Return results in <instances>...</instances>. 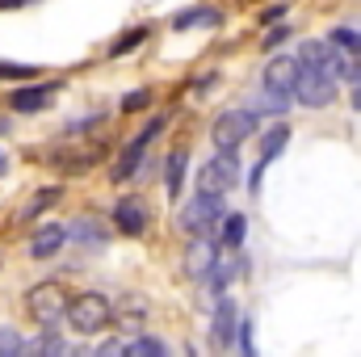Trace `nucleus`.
<instances>
[{"label":"nucleus","instance_id":"nucleus-1","mask_svg":"<svg viewBox=\"0 0 361 357\" xmlns=\"http://www.w3.org/2000/svg\"><path fill=\"white\" fill-rule=\"evenodd\" d=\"M63 320H68L72 332H80V337L105 332V328L114 324V303H109L105 294H97V290H85V294H76V298L68 303V315H63Z\"/></svg>","mask_w":361,"mask_h":357},{"label":"nucleus","instance_id":"nucleus-2","mask_svg":"<svg viewBox=\"0 0 361 357\" xmlns=\"http://www.w3.org/2000/svg\"><path fill=\"white\" fill-rule=\"evenodd\" d=\"M68 290L59 286V282H38V286H30V294H25V311H30V320L34 324H42V328H51V324H59L63 315H68Z\"/></svg>","mask_w":361,"mask_h":357},{"label":"nucleus","instance_id":"nucleus-3","mask_svg":"<svg viewBox=\"0 0 361 357\" xmlns=\"http://www.w3.org/2000/svg\"><path fill=\"white\" fill-rule=\"evenodd\" d=\"M252 131H257L252 109H223V114L214 118V126H210V139H214V147H219L223 156H235V147H240Z\"/></svg>","mask_w":361,"mask_h":357},{"label":"nucleus","instance_id":"nucleus-4","mask_svg":"<svg viewBox=\"0 0 361 357\" xmlns=\"http://www.w3.org/2000/svg\"><path fill=\"white\" fill-rule=\"evenodd\" d=\"M223 219V198H210V193H193L185 206H180V214H177V227L185 231V236H206L214 223Z\"/></svg>","mask_w":361,"mask_h":357},{"label":"nucleus","instance_id":"nucleus-5","mask_svg":"<svg viewBox=\"0 0 361 357\" xmlns=\"http://www.w3.org/2000/svg\"><path fill=\"white\" fill-rule=\"evenodd\" d=\"M164 126H169V118H152V122H147V126H143V131H139V135H135V139L122 147V156H118V160H114V169H109L114 185H122V181H130L135 173H139V164H143V152L152 147V139H156Z\"/></svg>","mask_w":361,"mask_h":357},{"label":"nucleus","instance_id":"nucleus-6","mask_svg":"<svg viewBox=\"0 0 361 357\" xmlns=\"http://www.w3.org/2000/svg\"><path fill=\"white\" fill-rule=\"evenodd\" d=\"M235 181H240V160L219 152L214 160H206V164L197 169V193L223 198V193H231V189H235Z\"/></svg>","mask_w":361,"mask_h":357},{"label":"nucleus","instance_id":"nucleus-7","mask_svg":"<svg viewBox=\"0 0 361 357\" xmlns=\"http://www.w3.org/2000/svg\"><path fill=\"white\" fill-rule=\"evenodd\" d=\"M294 97H298L302 105H311V109H324V105H332V97H336V80H332L328 72H319V68H298Z\"/></svg>","mask_w":361,"mask_h":357},{"label":"nucleus","instance_id":"nucleus-8","mask_svg":"<svg viewBox=\"0 0 361 357\" xmlns=\"http://www.w3.org/2000/svg\"><path fill=\"white\" fill-rule=\"evenodd\" d=\"M147 223H152V210H147V202H143L139 193L118 198V206H114V227H118L122 236H143Z\"/></svg>","mask_w":361,"mask_h":357},{"label":"nucleus","instance_id":"nucleus-9","mask_svg":"<svg viewBox=\"0 0 361 357\" xmlns=\"http://www.w3.org/2000/svg\"><path fill=\"white\" fill-rule=\"evenodd\" d=\"M294 80H298V59L294 55H273L269 63H265V80H261L265 89L294 97Z\"/></svg>","mask_w":361,"mask_h":357},{"label":"nucleus","instance_id":"nucleus-10","mask_svg":"<svg viewBox=\"0 0 361 357\" xmlns=\"http://www.w3.org/2000/svg\"><path fill=\"white\" fill-rule=\"evenodd\" d=\"M290 143V126H273L269 135H265V143H261V160H257V169H252V177H248V189L257 193L261 189V181H265V169H269L273 160L281 156V147Z\"/></svg>","mask_w":361,"mask_h":357},{"label":"nucleus","instance_id":"nucleus-11","mask_svg":"<svg viewBox=\"0 0 361 357\" xmlns=\"http://www.w3.org/2000/svg\"><path fill=\"white\" fill-rule=\"evenodd\" d=\"M63 240H68V227H63V223H42V227L30 236V257H34V261H47V257H55V253L63 248Z\"/></svg>","mask_w":361,"mask_h":357},{"label":"nucleus","instance_id":"nucleus-12","mask_svg":"<svg viewBox=\"0 0 361 357\" xmlns=\"http://www.w3.org/2000/svg\"><path fill=\"white\" fill-rule=\"evenodd\" d=\"M235 332H240V311H235L231 298H219V307H214V345L219 349H231L235 345Z\"/></svg>","mask_w":361,"mask_h":357},{"label":"nucleus","instance_id":"nucleus-13","mask_svg":"<svg viewBox=\"0 0 361 357\" xmlns=\"http://www.w3.org/2000/svg\"><path fill=\"white\" fill-rule=\"evenodd\" d=\"M59 85H25V89H13L8 97V105L17 109V114H34V109H47L51 105V97H55Z\"/></svg>","mask_w":361,"mask_h":357},{"label":"nucleus","instance_id":"nucleus-14","mask_svg":"<svg viewBox=\"0 0 361 357\" xmlns=\"http://www.w3.org/2000/svg\"><path fill=\"white\" fill-rule=\"evenodd\" d=\"M214 261H219V253H214V244H210L206 236L189 240V248H185V269H189L193 277H210Z\"/></svg>","mask_w":361,"mask_h":357},{"label":"nucleus","instance_id":"nucleus-15","mask_svg":"<svg viewBox=\"0 0 361 357\" xmlns=\"http://www.w3.org/2000/svg\"><path fill=\"white\" fill-rule=\"evenodd\" d=\"M185 169H189V152H185V147H173V152H169V169H164L169 198H180V189H185Z\"/></svg>","mask_w":361,"mask_h":357},{"label":"nucleus","instance_id":"nucleus-16","mask_svg":"<svg viewBox=\"0 0 361 357\" xmlns=\"http://www.w3.org/2000/svg\"><path fill=\"white\" fill-rule=\"evenodd\" d=\"M219 8H210V4H197V8H180L177 17H173V30H193V25H219Z\"/></svg>","mask_w":361,"mask_h":357},{"label":"nucleus","instance_id":"nucleus-17","mask_svg":"<svg viewBox=\"0 0 361 357\" xmlns=\"http://www.w3.org/2000/svg\"><path fill=\"white\" fill-rule=\"evenodd\" d=\"M59 198H63V189H59V185H47V189H38V193H34V198L25 202L21 219H25V223H34V219H38V214H47V210H51V206H55Z\"/></svg>","mask_w":361,"mask_h":357},{"label":"nucleus","instance_id":"nucleus-18","mask_svg":"<svg viewBox=\"0 0 361 357\" xmlns=\"http://www.w3.org/2000/svg\"><path fill=\"white\" fill-rule=\"evenodd\" d=\"M290 101H294V97L273 92V89H265V85H261V89H257V97H252V109H257V114H286V109H290Z\"/></svg>","mask_w":361,"mask_h":357},{"label":"nucleus","instance_id":"nucleus-19","mask_svg":"<svg viewBox=\"0 0 361 357\" xmlns=\"http://www.w3.org/2000/svg\"><path fill=\"white\" fill-rule=\"evenodd\" d=\"M219 231H223V244H227V248H240L244 236H248V219H244V214H223V219H219Z\"/></svg>","mask_w":361,"mask_h":357},{"label":"nucleus","instance_id":"nucleus-20","mask_svg":"<svg viewBox=\"0 0 361 357\" xmlns=\"http://www.w3.org/2000/svg\"><path fill=\"white\" fill-rule=\"evenodd\" d=\"M328 42L332 47H341L349 59H361V30H349V25H336L332 34H328Z\"/></svg>","mask_w":361,"mask_h":357},{"label":"nucleus","instance_id":"nucleus-21","mask_svg":"<svg viewBox=\"0 0 361 357\" xmlns=\"http://www.w3.org/2000/svg\"><path fill=\"white\" fill-rule=\"evenodd\" d=\"M147 38V25H135V30H126V34H118L114 42H109V59H122L126 51H135L139 42Z\"/></svg>","mask_w":361,"mask_h":357},{"label":"nucleus","instance_id":"nucleus-22","mask_svg":"<svg viewBox=\"0 0 361 357\" xmlns=\"http://www.w3.org/2000/svg\"><path fill=\"white\" fill-rule=\"evenodd\" d=\"M126 357H169V345L160 337H139L126 345Z\"/></svg>","mask_w":361,"mask_h":357},{"label":"nucleus","instance_id":"nucleus-23","mask_svg":"<svg viewBox=\"0 0 361 357\" xmlns=\"http://www.w3.org/2000/svg\"><path fill=\"white\" fill-rule=\"evenodd\" d=\"M231 273H235V265H231V257H219V261H214V269H210V290H214L219 298H227Z\"/></svg>","mask_w":361,"mask_h":357},{"label":"nucleus","instance_id":"nucleus-24","mask_svg":"<svg viewBox=\"0 0 361 357\" xmlns=\"http://www.w3.org/2000/svg\"><path fill=\"white\" fill-rule=\"evenodd\" d=\"M143 315H147V303L143 298H126L122 303V324H139Z\"/></svg>","mask_w":361,"mask_h":357},{"label":"nucleus","instance_id":"nucleus-25","mask_svg":"<svg viewBox=\"0 0 361 357\" xmlns=\"http://www.w3.org/2000/svg\"><path fill=\"white\" fill-rule=\"evenodd\" d=\"M147 105H152V92H147V89H135V92H126V97H122V109H126V114L147 109Z\"/></svg>","mask_w":361,"mask_h":357},{"label":"nucleus","instance_id":"nucleus-26","mask_svg":"<svg viewBox=\"0 0 361 357\" xmlns=\"http://www.w3.org/2000/svg\"><path fill=\"white\" fill-rule=\"evenodd\" d=\"M21 353V337L13 328H0V357H17Z\"/></svg>","mask_w":361,"mask_h":357},{"label":"nucleus","instance_id":"nucleus-27","mask_svg":"<svg viewBox=\"0 0 361 357\" xmlns=\"http://www.w3.org/2000/svg\"><path fill=\"white\" fill-rule=\"evenodd\" d=\"M34 76V68H25V63H0V80H30Z\"/></svg>","mask_w":361,"mask_h":357},{"label":"nucleus","instance_id":"nucleus-28","mask_svg":"<svg viewBox=\"0 0 361 357\" xmlns=\"http://www.w3.org/2000/svg\"><path fill=\"white\" fill-rule=\"evenodd\" d=\"M235 341H240V353H244V357H257V345H252V324H248V320L240 324V332H235Z\"/></svg>","mask_w":361,"mask_h":357},{"label":"nucleus","instance_id":"nucleus-29","mask_svg":"<svg viewBox=\"0 0 361 357\" xmlns=\"http://www.w3.org/2000/svg\"><path fill=\"white\" fill-rule=\"evenodd\" d=\"M92 357H126V345H122V341H105Z\"/></svg>","mask_w":361,"mask_h":357},{"label":"nucleus","instance_id":"nucleus-30","mask_svg":"<svg viewBox=\"0 0 361 357\" xmlns=\"http://www.w3.org/2000/svg\"><path fill=\"white\" fill-rule=\"evenodd\" d=\"M286 34H290V25H273L269 34H265V47H277V42H281Z\"/></svg>","mask_w":361,"mask_h":357},{"label":"nucleus","instance_id":"nucleus-31","mask_svg":"<svg viewBox=\"0 0 361 357\" xmlns=\"http://www.w3.org/2000/svg\"><path fill=\"white\" fill-rule=\"evenodd\" d=\"M281 13H286V4H273V8H265V13H261V25H265V21H277Z\"/></svg>","mask_w":361,"mask_h":357},{"label":"nucleus","instance_id":"nucleus-32","mask_svg":"<svg viewBox=\"0 0 361 357\" xmlns=\"http://www.w3.org/2000/svg\"><path fill=\"white\" fill-rule=\"evenodd\" d=\"M21 4H30V0H0V8H21Z\"/></svg>","mask_w":361,"mask_h":357},{"label":"nucleus","instance_id":"nucleus-33","mask_svg":"<svg viewBox=\"0 0 361 357\" xmlns=\"http://www.w3.org/2000/svg\"><path fill=\"white\" fill-rule=\"evenodd\" d=\"M353 109H361V80H357V89H353Z\"/></svg>","mask_w":361,"mask_h":357},{"label":"nucleus","instance_id":"nucleus-34","mask_svg":"<svg viewBox=\"0 0 361 357\" xmlns=\"http://www.w3.org/2000/svg\"><path fill=\"white\" fill-rule=\"evenodd\" d=\"M4 173H8V160H4V152H0V177H4Z\"/></svg>","mask_w":361,"mask_h":357},{"label":"nucleus","instance_id":"nucleus-35","mask_svg":"<svg viewBox=\"0 0 361 357\" xmlns=\"http://www.w3.org/2000/svg\"><path fill=\"white\" fill-rule=\"evenodd\" d=\"M4 131H8V122H0V135H4Z\"/></svg>","mask_w":361,"mask_h":357},{"label":"nucleus","instance_id":"nucleus-36","mask_svg":"<svg viewBox=\"0 0 361 357\" xmlns=\"http://www.w3.org/2000/svg\"><path fill=\"white\" fill-rule=\"evenodd\" d=\"M17 357H34V353H17Z\"/></svg>","mask_w":361,"mask_h":357}]
</instances>
